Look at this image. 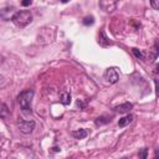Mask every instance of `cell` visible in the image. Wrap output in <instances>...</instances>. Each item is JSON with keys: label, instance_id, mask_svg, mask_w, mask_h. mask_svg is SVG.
Wrapping results in <instances>:
<instances>
[{"label": "cell", "instance_id": "cell-1", "mask_svg": "<svg viewBox=\"0 0 159 159\" xmlns=\"http://www.w3.org/2000/svg\"><path fill=\"white\" fill-rule=\"evenodd\" d=\"M34 98V91L32 89H26L22 91L19 96H17V102L20 104V107L22 108L24 112L26 113H31V102Z\"/></svg>", "mask_w": 159, "mask_h": 159}, {"label": "cell", "instance_id": "cell-2", "mask_svg": "<svg viewBox=\"0 0 159 159\" xmlns=\"http://www.w3.org/2000/svg\"><path fill=\"white\" fill-rule=\"evenodd\" d=\"M11 20H12V22H14L16 26H19V27H25L26 25H29V24L31 22L32 15L30 14V11H26V10H24V11H17V12H15V14L12 15Z\"/></svg>", "mask_w": 159, "mask_h": 159}, {"label": "cell", "instance_id": "cell-3", "mask_svg": "<svg viewBox=\"0 0 159 159\" xmlns=\"http://www.w3.org/2000/svg\"><path fill=\"white\" fill-rule=\"evenodd\" d=\"M104 78H106L107 82H109L111 84H114V83L118 82L119 75H118V72H117V70H116L114 67H109V68H107L106 72H104Z\"/></svg>", "mask_w": 159, "mask_h": 159}, {"label": "cell", "instance_id": "cell-4", "mask_svg": "<svg viewBox=\"0 0 159 159\" xmlns=\"http://www.w3.org/2000/svg\"><path fill=\"white\" fill-rule=\"evenodd\" d=\"M35 128V122L34 120H21L19 123V129L24 134H30Z\"/></svg>", "mask_w": 159, "mask_h": 159}, {"label": "cell", "instance_id": "cell-5", "mask_svg": "<svg viewBox=\"0 0 159 159\" xmlns=\"http://www.w3.org/2000/svg\"><path fill=\"white\" fill-rule=\"evenodd\" d=\"M119 0H99V6L106 11V12H112L118 4Z\"/></svg>", "mask_w": 159, "mask_h": 159}, {"label": "cell", "instance_id": "cell-6", "mask_svg": "<svg viewBox=\"0 0 159 159\" xmlns=\"http://www.w3.org/2000/svg\"><path fill=\"white\" fill-rule=\"evenodd\" d=\"M132 108H133V104L129 103V102H125V103H123V104H119V106L114 107V111L118 112V113H128Z\"/></svg>", "mask_w": 159, "mask_h": 159}, {"label": "cell", "instance_id": "cell-7", "mask_svg": "<svg viewBox=\"0 0 159 159\" xmlns=\"http://www.w3.org/2000/svg\"><path fill=\"white\" fill-rule=\"evenodd\" d=\"M98 43H99L101 46H104V47L111 45V42H109L108 37L106 36L104 31H101V32H99V36H98Z\"/></svg>", "mask_w": 159, "mask_h": 159}, {"label": "cell", "instance_id": "cell-8", "mask_svg": "<svg viewBox=\"0 0 159 159\" xmlns=\"http://www.w3.org/2000/svg\"><path fill=\"white\" fill-rule=\"evenodd\" d=\"M133 116L132 114H128V116H125V117H123V118H120L119 119V122H118V125L120 127V128H123V127H125V125H128L132 120H133Z\"/></svg>", "mask_w": 159, "mask_h": 159}, {"label": "cell", "instance_id": "cell-9", "mask_svg": "<svg viewBox=\"0 0 159 159\" xmlns=\"http://www.w3.org/2000/svg\"><path fill=\"white\" fill-rule=\"evenodd\" d=\"M60 102H61L62 104H65V106L70 104V103H71V94H70L68 92H62V93L60 94Z\"/></svg>", "mask_w": 159, "mask_h": 159}, {"label": "cell", "instance_id": "cell-10", "mask_svg": "<svg viewBox=\"0 0 159 159\" xmlns=\"http://www.w3.org/2000/svg\"><path fill=\"white\" fill-rule=\"evenodd\" d=\"M87 134H88V132H87L86 129H78V130L72 132V135H73L76 139H83V138L87 137Z\"/></svg>", "mask_w": 159, "mask_h": 159}, {"label": "cell", "instance_id": "cell-11", "mask_svg": "<svg viewBox=\"0 0 159 159\" xmlns=\"http://www.w3.org/2000/svg\"><path fill=\"white\" fill-rule=\"evenodd\" d=\"M108 122H109V119H108V118H106V117H99V118H97V119H96V124H97V125L107 124Z\"/></svg>", "mask_w": 159, "mask_h": 159}, {"label": "cell", "instance_id": "cell-12", "mask_svg": "<svg viewBox=\"0 0 159 159\" xmlns=\"http://www.w3.org/2000/svg\"><path fill=\"white\" fill-rule=\"evenodd\" d=\"M93 22H94V17H93V16H87V17H84V19H83V24H84L86 26L92 25Z\"/></svg>", "mask_w": 159, "mask_h": 159}, {"label": "cell", "instance_id": "cell-13", "mask_svg": "<svg viewBox=\"0 0 159 159\" xmlns=\"http://www.w3.org/2000/svg\"><path fill=\"white\" fill-rule=\"evenodd\" d=\"M133 53L135 55L137 58H139V60H144V55H143V52H142L140 50H138V48H133Z\"/></svg>", "mask_w": 159, "mask_h": 159}, {"label": "cell", "instance_id": "cell-14", "mask_svg": "<svg viewBox=\"0 0 159 159\" xmlns=\"http://www.w3.org/2000/svg\"><path fill=\"white\" fill-rule=\"evenodd\" d=\"M6 114H7V107H6V104H1V112H0V116H1V118H5L6 117Z\"/></svg>", "mask_w": 159, "mask_h": 159}, {"label": "cell", "instance_id": "cell-15", "mask_svg": "<svg viewBox=\"0 0 159 159\" xmlns=\"http://www.w3.org/2000/svg\"><path fill=\"white\" fill-rule=\"evenodd\" d=\"M147 154H148V149H147V148H143V149L139 152V158L145 159V158H147Z\"/></svg>", "mask_w": 159, "mask_h": 159}, {"label": "cell", "instance_id": "cell-16", "mask_svg": "<svg viewBox=\"0 0 159 159\" xmlns=\"http://www.w3.org/2000/svg\"><path fill=\"white\" fill-rule=\"evenodd\" d=\"M150 5L153 9L159 10V0H150Z\"/></svg>", "mask_w": 159, "mask_h": 159}, {"label": "cell", "instance_id": "cell-17", "mask_svg": "<svg viewBox=\"0 0 159 159\" xmlns=\"http://www.w3.org/2000/svg\"><path fill=\"white\" fill-rule=\"evenodd\" d=\"M31 2H32V0H22L21 5L22 6H29V5H31Z\"/></svg>", "mask_w": 159, "mask_h": 159}, {"label": "cell", "instance_id": "cell-18", "mask_svg": "<svg viewBox=\"0 0 159 159\" xmlns=\"http://www.w3.org/2000/svg\"><path fill=\"white\" fill-rule=\"evenodd\" d=\"M155 87H157V97H159V83L157 80H155Z\"/></svg>", "mask_w": 159, "mask_h": 159}, {"label": "cell", "instance_id": "cell-19", "mask_svg": "<svg viewBox=\"0 0 159 159\" xmlns=\"http://www.w3.org/2000/svg\"><path fill=\"white\" fill-rule=\"evenodd\" d=\"M154 47H155V48H157V50L159 51V40H158V41L155 42V45H154Z\"/></svg>", "mask_w": 159, "mask_h": 159}, {"label": "cell", "instance_id": "cell-20", "mask_svg": "<svg viewBox=\"0 0 159 159\" xmlns=\"http://www.w3.org/2000/svg\"><path fill=\"white\" fill-rule=\"evenodd\" d=\"M155 73L159 75V63H157V66H155Z\"/></svg>", "mask_w": 159, "mask_h": 159}, {"label": "cell", "instance_id": "cell-21", "mask_svg": "<svg viewBox=\"0 0 159 159\" xmlns=\"http://www.w3.org/2000/svg\"><path fill=\"white\" fill-rule=\"evenodd\" d=\"M155 157H159V152H158V150L155 152Z\"/></svg>", "mask_w": 159, "mask_h": 159}, {"label": "cell", "instance_id": "cell-22", "mask_svg": "<svg viewBox=\"0 0 159 159\" xmlns=\"http://www.w3.org/2000/svg\"><path fill=\"white\" fill-rule=\"evenodd\" d=\"M61 1H62V2H68L70 0H61Z\"/></svg>", "mask_w": 159, "mask_h": 159}]
</instances>
